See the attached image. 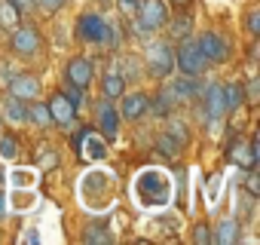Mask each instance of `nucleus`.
<instances>
[{
  "instance_id": "nucleus-30",
  "label": "nucleus",
  "mask_w": 260,
  "mask_h": 245,
  "mask_svg": "<svg viewBox=\"0 0 260 245\" xmlns=\"http://www.w3.org/2000/svg\"><path fill=\"white\" fill-rule=\"evenodd\" d=\"M86 242H110L113 236L107 233V230H86V236H83Z\"/></svg>"
},
{
  "instance_id": "nucleus-19",
  "label": "nucleus",
  "mask_w": 260,
  "mask_h": 245,
  "mask_svg": "<svg viewBox=\"0 0 260 245\" xmlns=\"http://www.w3.org/2000/svg\"><path fill=\"white\" fill-rule=\"evenodd\" d=\"M4 116H7L10 122H25V119H28L25 101H22V98H10V101L4 104Z\"/></svg>"
},
{
  "instance_id": "nucleus-21",
  "label": "nucleus",
  "mask_w": 260,
  "mask_h": 245,
  "mask_svg": "<svg viewBox=\"0 0 260 245\" xmlns=\"http://www.w3.org/2000/svg\"><path fill=\"white\" fill-rule=\"evenodd\" d=\"M223 89V107L226 110H236L239 104H242V86L239 83H226V86H220Z\"/></svg>"
},
{
  "instance_id": "nucleus-22",
  "label": "nucleus",
  "mask_w": 260,
  "mask_h": 245,
  "mask_svg": "<svg viewBox=\"0 0 260 245\" xmlns=\"http://www.w3.org/2000/svg\"><path fill=\"white\" fill-rule=\"evenodd\" d=\"M0 28H19V10L10 4V0L0 4Z\"/></svg>"
},
{
  "instance_id": "nucleus-20",
  "label": "nucleus",
  "mask_w": 260,
  "mask_h": 245,
  "mask_svg": "<svg viewBox=\"0 0 260 245\" xmlns=\"http://www.w3.org/2000/svg\"><path fill=\"white\" fill-rule=\"evenodd\" d=\"M236 239H239V224H236V221H220V224H217V236H214V242L230 245V242H236Z\"/></svg>"
},
{
  "instance_id": "nucleus-10",
  "label": "nucleus",
  "mask_w": 260,
  "mask_h": 245,
  "mask_svg": "<svg viewBox=\"0 0 260 245\" xmlns=\"http://www.w3.org/2000/svg\"><path fill=\"white\" fill-rule=\"evenodd\" d=\"M98 126H101V132H104V141H113L116 132H119V113L113 110L110 98H104L101 107H98Z\"/></svg>"
},
{
  "instance_id": "nucleus-15",
  "label": "nucleus",
  "mask_w": 260,
  "mask_h": 245,
  "mask_svg": "<svg viewBox=\"0 0 260 245\" xmlns=\"http://www.w3.org/2000/svg\"><path fill=\"white\" fill-rule=\"evenodd\" d=\"M147 110H150V98H147L144 92L125 95V101H122V116H125V119H138V116H144Z\"/></svg>"
},
{
  "instance_id": "nucleus-41",
  "label": "nucleus",
  "mask_w": 260,
  "mask_h": 245,
  "mask_svg": "<svg viewBox=\"0 0 260 245\" xmlns=\"http://www.w3.org/2000/svg\"><path fill=\"white\" fill-rule=\"evenodd\" d=\"M0 181H4V175H0Z\"/></svg>"
},
{
  "instance_id": "nucleus-40",
  "label": "nucleus",
  "mask_w": 260,
  "mask_h": 245,
  "mask_svg": "<svg viewBox=\"0 0 260 245\" xmlns=\"http://www.w3.org/2000/svg\"><path fill=\"white\" fill-rule=\"evenodd\" d=\"M178 4H187V0H178Z\"/></svg>"
},
{
  "instance_id": "nucleus-14",
  "label": "nucleus",
  "mask_w": 260,
  "mask_h": 245,
  "mask_svg": "<svg viewBox=\"0 0 260 245\" xmlns=\"http://www.w3.org/2000/svg\"><path fill=\"white\" fill-rule=\"evenodd\" d=\"M49 116H52V122H61V126H71L74 122V116H77V107L64 98V95H55L52 101H49Z\"/></svg>"
},
{
  "instance_id": "nucleus-17",
  "label": "nucleus",
  "mask_w": 260,
  "mask_h": 245,
  "mask_svg": "<svg viewBox=\"0 0 260 245\" xmlns=\"http://www.w3.org/2000/svg\"><path fill=\"white\" fill-rule=\"evenodd\" d=\"M122 89H125V77L116 74V71H110V74L101 80V92H104V98H119Z\"/></svg>"
},
{
  "instance_id": "nucleus-35",
  "label": "nucleus",
  "mask_w": 260,
  "mask_h": 245,
  "mask_svg": "<svg viewBox=\"0 0 260 245\" xmlns=\"http://www.w3.org/2000/svg\"><path fill=\"white\" fill-rule=\"evenodd\" d=\"M257 190H260V184H257V175H248V193L254 196Z\"/></svg>"
},
{
  "instance_id": "nucleus-16",
  "label": "nucleus",
  "mask_w": 260,
  "mask_h": 245,
  "mask_svg": "<svg viewBox=\"0 0 260 245\" xmlns=\"http://www.w3.org/2000/svg\"><path fill=\"white\" fill-rule=\"evenodd\" d=\"M166 92L172 95V101H187V98H196L199 95V86H196V77H184L175 86H169Z\"/></svg>"
},
{
  "instance_id": "nucleus-1",
  "label": "nucleus",
  "mask_w": 260,
  "mask_h": 245,
  "mask_svg": "<svg viewBox=\"0 0 260 245\" xmlns=\"http://www.w3.org/2000/svg\"><path fill=\"white\" fill-rule=\"evenodd\" d=\"M132 193L141 208H166L175 199V181L162 169H144L135 175Z\"/></svg>"
},
{
  "instance_id": "nucleus-33",
  "label": "nucleus",
  "mask_w": 260,
  "mask_h": 245,
  "mask_svg": "<svg viewBox=\"0 0 260 245\" xmlns=\"http://www.w3.org/2000/svg\"><path fill=\"white\" fill-rule=\"evenodd\" d=\"M10 4L22 13V10H31V7H34V0H10Z\"/></svg>"
},
{
  "instance_id": "nucleus-38",
  "label": "nucleus",
  "mask_w": 260,
  "mask_h": 245,
  "mask_svg": "<svg viewBox=\"0 0 260 245\" xmlns=\"http://www.w3.org/2000/svg\"><path fill=\"white\" fill-rule=\"evenodd\" d=\"M25 242H40V233H37V230H31V233H25Z\"/></svg>"
},
{
  "instance_id": "nucleus-31",
  "label": "nucleus",
  "mask_w": 260,
  "mask_h": 245,
  "mask_svg": "<svg viewBox=\"0 0 260 245\" xmlns=\"http://www.w3.org/2000/svg\"><path fill=\"white\" fill-rule=\"evenodd\" d=\"M169 132L178 138V141H187V132H184V122H172V126H169Z\"/></svg>"
},
{
  "instance_id": "nucleus-12",
  "label": "nucleus",
  "mask_w": 260,
  "mask_h": 245,
  "mask_svg": "<svg viewBox=\"0 0 260 245\" xmlns=\"http://www.w3.org/2000/svg\"><path fill=\"white\" fill-rule=\"evenodd\" d=\"M223 113H226V107H223V89H220V83H211L205 89V116H208V122H220Z\"/></svg>"
},
{
  "instance_id": "nucleus-29",
  "label": "nucleus",
  "mask_w": 260,
  "mask_h": 245,
  "mask_svg": "<svg viewBox=\"0 0 260 245\" xmlns=\"http://www.w3.org/2000/svg\"><path fill=\"white\" fill-rule=\"evenodd\" d=\"M31 205H34V193H16V196H13V208L25 211V208H31Z\"/></svg>"
},
{
  "instance_id": "nucleus-7",
  "label": "nucleus",
  "mask_w": 260,
  "mask_h": 245,
  "mask_svg": "<svg viewBox=\"0 0 260 245\" xmlns=\"http://www.w3.org/2000/svg\"><path fill=\"white\" fill-rule=\"evenodd\" d=\"M196 43H199L202 55L208 58V65H220V62H226V58H230V43H226L220 34H214V31H205Z\"/></svg>"
},
{
  "instance_id": "nucleus-13",
  "label": "nucleus",
  "mask_w": 260,
  "mask_h": 245,
  "mask_svg": "<svg viewBox=\"0 0 260 245\" xmlns=\"http://www.w3.org/2000/svg\"><path fill=\"white\" fill-rule=\"evenodd\" d=\"M77 147H83V157H86V160H95V163L107 157V141L98 138L95 132H89V129L80 135V144H77Z\"/></svg>"
},
{
  "instance_id": "nucleus-26",
  "label": "nucleus",
  "mask_w": 260,
  "mask_h": 245,
  "mask_svg": "<svg viewBox=\"0 0 260 245\" xmlns=\"http://www.w3.org/2000/svg\"><path fill=\"white\" fill-rule=\"evenodd\" d=\"M13 184L16 187H31L34 184V172L31 169H16L13 172Z\"/></svg>"
},
{
  "instance_id": "nucleus-18",
  "label": "nucleus",
  "mask_w": 260,
  "mask_h": 245,
  "mask_svg": "<svg viewBox=\"0 0 260 245\" xmlns=\"http://www.w3.org/2000/svg\"><path fill=\"white\" fill-rule=\"evenodd\" d=\"M181 147H184V141H178L172 132H162V135L156 138V150H159L162 157H169V160H175V157L181 154Z\"/></svg>"
},
{
  "instance_id": "nucleus-34",
  "label": "nucleus",
  "mask_w": 260,
  "mask_h": 245,
  "mask_svg": "<svg viewBox=\"0 0 260 245\" xmlns=\"http://www.w3.org/2000/svg\"><path fill=\"white\" fill-rule=\"evenodd\" d=\"M248 101H257V77H251L248 83Z\"/></svg>"
},
{
  "instance_id": "nucleus-11",
  "label": "nucleus",
  "mask_w": 260,
  "mask_h": 245,
  "mask_svg": "<svg viewBox=\"0 0 260 245\" xmlns=\"http://www.w3.org/2000/svg\"><path fill=\"white\" fill-rule=\"evenodd\" d=\"M10 89H13V95H16V98L31 101V98H37V95H40V80H37L34 74H19V77H13V80H10Z\"/></svg>"
},
{
  "instance_id": "nucleus-23",
  "label": "nucleus",
  "mask_w": 260,
  "mask_h": 245,
  "mask_svg": "<svg viewBox=\"0 0 260 245\" xmlns=\"http://www.w3.org/2000/svg\"><path fill=\"white\" fill-rule=\"evenodd\" d=\"M28 119H31V122H37V126H49V122H52L49 107H43V104H34V107L28 110Z\"/></svg>"
},
{
  "instance_id": "nucleus-9",
  "label": "nucleus",
  "mask_w": 260,
  "mask_h": 245,
  "mask_svg": "<svg viewBox=\"0 0 260 245\" xmlns=\"http://www.w3.org/2000/svg\"><path fill=\"white\" fill-rule=\"evenodd\" d=\"M92 77H95V68H92V62L89 58H71L68 62V83H74V86H80V89H86L89 83H92Z\"/></svg>"
},
{
  "instance_id": "nucleus-3",
  "label": "nucleus",
  "mask_w": 260,
  "mask_h": 245,
  "mask_svg": "<svg viewBox=\"0 0 260 245\" xmlns=\"http://www.w3.org/2000/svg\"><path fill=\"white\" fill-rule=\"evenodd\" d=\"M77 31H80V40L95 43V46H104V43H119L116 28H113V25H107L98 13H86V16H80Z\"/></svg>"
},
{
  "instance_id": "nucleus-37",
  "label": "nucleus",
  "mask_w": 260,
  "mask_h": 245,
  "mask_svg": "<svg viewBox=\"0 0 260 245\" xmlns=\"http://www.w3.org/2000/svg\"><path fill=\"white\" fill-rule=\"evenodd\" d=\"M119 4H122L125 13H135V10H138V7H135V0H119Z\"/></svg>"
},
{
  "instance_id": "nucleus-24",
  "label": "nucleus",
  "mask_w": 260,
  "mask_h": 245,
  "mask_svg": "<svg viewBox=\"0 0 260 245\" xmlns=\"http://www.w3.org/2000/svg\"><path fill=\"white\" fill-rule=\"evenodd\" d=\"M16 154H19V144H16V138L4 135V138H0V160H13Z\"/></svg>"
},
{
  "instance_id": "nucleus-8",
  "label": "nucleus",
  "mask_w": 260,
  "mask_h": 245,
  "mask_svg": "<svg viewBox=\"0 0 260 245\" xmlns=\"http://www.w3.org/2000/svg\"><path fill=\"white\" fill-rule=\"evenodd\" d=\"M13 49H16L19 55H25V58L37 55V52H40V34H37L31 25H22V28L16 31V37H13Z\"/></svg>"
},
{
  "instance_id": "nucleus-39",
  "label": "nucleus",
  "mask_w": 260,
  "mask_h": 245,
  "mask_svg": "<svg viewBox=\"0 0 260 245\" xmlns=\"http://www.w3.org/2000/svg\"><path fill=\"white\" fill-rule=\"evenodd\" d=\"M0 218H4V196H0Z\"/></svg>"
},
{
  "instance_id": "nucleus-4",
  "label": "nucleus",
  "mask_w": 260,
  "mask_h": 245,
  "mask_svg": "<svg viewBox=\"0 0 260 245\" xmlns=\"http://www.w3.org/2000/svg\"><path fill=\"white\" fill-rule=\"evenodd\" d=\"M175 65H178V71H181L184 77H199V74H205L208 58L202 55V49H199V43H196V40L184 37L181 49L175 52Z\"/></svg>"
},
{
  "instance_id": "nucleus-36",
  "label": "nucleus",
  "mask_w": 260,
  "mask_h": 245,
  "mask_svg": "<svg viewBox=\"0 0 260 245\" xmlns=\"http://www.w3.org/2000/svg\"><path fill=\"white\" fill-rule=\"evenodd\" d=\"M208 239H211V233L205 227H196V242H208Z\"/></svg>"
},
{
  "instance_id": "nucleus-6",
  "label": "nucleus",
  "mask_w": 260,
  "mask_h": 245,
  "mask_svg": "<svg viewBox=\"0 0 260 245\" xmlns=\"http://www.w3.org/2000/svg\"><path fill=\"white\" fill-rule=\"evenodd\" d=\"M175 68V52L169 43H150L147 46V71L150 77H169Z\"/></svg>"
},
{
  "instance_id": "nucleus-25",
  "label": "nucleus",
  "mask_w": 260,
  "mask_h": 245,
  "mask_svg": "<svg viewBox=\"0 0 260 245\" xmlns=\"http://www.w3.org/2000/svg\"><path fill=\"white\" fill-rule=\"evenodd\" d=\"M172 34H175L178 40H184V37H190V19H184V16H178V19L172 22Z\"/></svg>"
},
{
  "instance_id": "nucleus-28",
  "label": "nucleus",
  "mask_w": 260,
  "mask_h": 245,
  "mask_svg": "<svg viewBox=\"0 0 260 245\" xmlns=\"http://www.w3.org/2000/svg\"><path fill=\"white\" fill-rule=\"evenodd\" d=\"M245 28H248V34H251V37H257V34H260V10H251V13H248Z\"/></svg>"
},
{
  "instance_id": "nucleus-32",
  "label": "nucleus",
  "mask_w": 260,
  "mask_h": 245,
  "mask_svg": "<svg viewBox=\"0 0 260 245\" xmlns=\"http://www.w3.org/2000/svg\"><path fill=\"white\" fill-rule=\"evenodd\" d=\"M40 4H43V10H46V13H55L58 7H64V0H40Z\"/></svg>"
},
{
  "instance_id": "nucleus-5",
  "label": "nucleus",
  "mask_w": 260,
  "mask_h": 245,
  "mask_svg": "<svg viewBox=\"0 0 260 245\" xmlns=\"http://www.w3.org/2000/svg\"><path fill=\"white\" fill-rule=\"evenodd\" d=\"M169 22V10L162 0H144L138 7V34H153Z\"/></svg>"
},
{
  "instance_id": "nucleus-2",
  "label": "nucleus",
  "mask_w": 260,
  "mask_h": 245,
  "mask_svg": "<svg viewBox=\"0 0 260 245\" xmlns=\"http://www.w3.org/2000/svg\"><path fill=\"white\" fill-rule=\"evenodd\" d=\"M113 190H116V178L104 169H95L83 178L80 184V193H83V202L95 211H104L110 202H113Z\"/></svg>"
},
{
  "instance_id": "nucleus-27",
  "label": "nucleus",
  "mask_w": 260,
  "mask_h": 245,
  "mask_svg": "<svg viewBox=\"0 0 260 245\" xmlns=\"http://www.w3.org/2000/svg\"><path fill=\"white\" fill-rule=\"evenodd\" d=\"M64 98H68L74 107H80V104H83V89L74 86V83H68V86H64Z\"/></svg>"
}]
</instances>
